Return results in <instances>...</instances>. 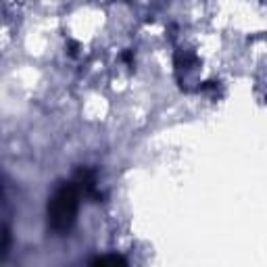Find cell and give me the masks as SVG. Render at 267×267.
I'll use <instances>...</instances> for the list:
<instances>
[{
	"label": "cell",
	"instance_id": "6da1fadb",
	"mask_svg": "<svg viewBox=\"0 0 267 267\" xmlns=\"http://www.w3.org/2000/svg\"><path fill=\"white\" fill-rule=\"evenodd\" d=\"M77 215L75 184H61L48 201V228L56 234H67Z\"/></svg>",
	"mask_w": 267,
	"mask_h": 267
},
{
	"label": "cell",
	"instance_id": "7a4b0ae2",
	"mask_svg": "<svg viewBox=\"0 0 267 267\" xmlns=\"http://www.w3.org/2000/svg\"><path fill=\"white\" fill-rule=\"evenodd\" d=\"M92 263H94V265H107V263H111V265H117V263L125 265V259L123 257H117V255H111V257H98V259H94Z\"/></svg>",
	"mask_w": 267,
	"mask_h": 267
}]
</instances>
